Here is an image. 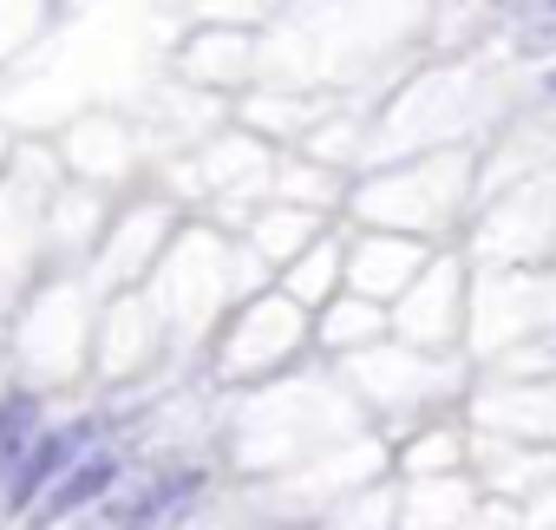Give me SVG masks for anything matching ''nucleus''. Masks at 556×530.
Segmentation results:
<instances>
[{"label":"nucleus","instance_id":"f257e3e1","mask_svg":"<svg viewBox=\"0 0 556 530\" xmlns=\"http://www.w3.org/2000/svg\"><path fill=\"white\" fill-rule=\"evenodd\" d=\"M105 478H112V465H105V458H92L79 478H66V484H60V491L40 504V517H47V523H53V517H66V510H73V504H86V491H99Z\"/></svg>","mask_w":556,"mask_h":530}]
</instances>
